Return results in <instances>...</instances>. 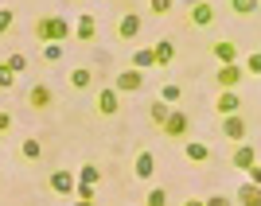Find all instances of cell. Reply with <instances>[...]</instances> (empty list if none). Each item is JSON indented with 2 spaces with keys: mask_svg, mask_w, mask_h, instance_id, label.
Segmentation results:
<instances>
[{
  "mask_svg": "<svg viewBox=\"0 0 261 206\" xmlns=\"http://www.w3.org/2000/svg\"><path fill=\"white\" fill-rule=\"evenodd\" d=\"M70 20H63V16H47V20L35 23V35H39V43H63V39H70Z\"/></svg>",
  "mask_w": 261,
  "mask_h": 206,
  "instance_id": "cell-1",
  "label": "cell"
},
{
  "mask_svg": "<svg viewBox=\"0 0 261 206\" xmlns=\"http://www.w3.org/2000/svg\"><path fill=\"white\" fill-rule=\"evenodd\" d=\"M164 136H168V140H184L187 132H191V117H187L184 109H172V117H168V125H164Z\"/></svg>",
  "mask_w": 261,
  "mask_h": 206,
  "instance_id": "cell-2",
  "label": "cell"
},
{
  "mask_svg": "<svg viewBox=\"0 0 261 206\" xmlns=\"http://www.w3.org/2000/svg\"><path fill=\"white\" fill-rule=\"evenodd\" d=\"M113 90H117V94H141L144 90V70H121L117 78H113Z\"/></svg>",
  "mask_w": 261,
  "mask_h": 206,
  "instance_id": "cell-3",
  "label": "cell"
},
{
  "mask_svg": "<svg viewBox=\"0 0 261 206\" xmlns=\"http://www.w3.org/2000/svg\"><path fill=\"white\" fill-rule=\"evenodd\" d=\"M141 27H144V16H141V12H125L121 23H117V39H121V43H133V39L141 35Z\"/></svg>",
  "mask_w": 261,
  "mask_h": 206,
  "instance_id": "cell-4",
  "label": "cell"
},
{
  "mask_svg": "<svg viewBox=\"0 0 261 206\" xmlns=\"http://www.w3.org/2000/svg\"><path fill=\"white\" fill-rule=\"evenodd\" d=\"M218 129H222V136H226L230 144H246V117L230 113V117H222V121H218Z\"/></svg>",
  "mask_w": 261,
  "mask_h": 206,
  "instance_id": "cell-5",
  "label": "cell"
},
{
  "mask_svg": "<svg viewBox=\"0 0 261 206\" xmlns=\"http://www.w3.org/2000/svg\"><path fill=\"white\" fill-rule=\"evenodd\" d=\"M47 187H51L55 195H74L78 175H74V171H66V167H59V171H51V175H47Z\"/></svg>",
  "mask_w": 261,
  "mask_h": 206,
  "instance_id": "cell-6",
  "label": "cell"
},
{
  "mask_svg": "<svg viewBox=\"0 0 261 206\" xmlns=\"http://www.w3.org/2000/svg\"><path fill=\"white\" fill-rule=\"evenodd\" d=\"M74 39L78 43H94V39H98V20H94L90 12H82L74 20Z\"/></svg>",
  "mask_w": 261,
  "mask_h": 206,
  "instance_id": "cell-7",
  "label": "cell"
},
{
  "mask_svg": "<svg viewBox=\"0 0 261 206\" xmlns=\"http://www.w3.org/2000/svg\"><path fill=\"white\" fill-rule=\"evenodd\" d=\"M242 78H246V66L230 63V66H218L215 82H218V86H222V90H234V86H242Z\"/></svg>",
  "mask_w": 261,
  "mask_h": 206,
  "instance_id": "cell-8",
  "label": "cell"
},
{
  "mask_svg": "<svg viewBox=\"0 0 261 206\" xmlns=\"http://www.w3.org/2000/svg\"><path fill=\"white\" fill-rule=\"evenodd\" d=\"M187 23H191V27H215V8H211V0L187 8Z\"/></svg>",
  "mask_w": 261,
  "mask_h": 206,
  "instance_id": "cell-9",
  "label": "cell"
},
{
  "mask_svg": "<svg viewBox=\"0 0 261 206\" xmlns=\"http://www.w3.org/2000/svg\"><path fill=\"white\" fill-rule=\"evenodd\" d=\"M253 163H257V148H253V144H238V148L230 152V167H238V171H250Z\"/></svg>",
  "mask_w": 261,
  "mask_h": 206,
  "instance_id": "cell-10",
  "label": "cell"
},
{
  "mask_svg": "<svg viewBox=\"0 0 261 206\" xmlns=\"http://www.w3.org/2000/svg\"><path fill=\"white\" fill-rule=\"evenodd\" d=\"M98 113H101V117H117V113H121V94L113 86H106L98 94Z\"/></svg>",
  "mask_w": 261,
  "mask_h": 206,
  "instance_id": "cell-11",
  "label": "cell"
},
{
  "mask_svg": "<svg viewBox=\"0 0 261 206\" xmlns=\"http://www.w3.org/2000/svg\"><path fill=\"white\" fill-rule=\"evenodd\" d=\"M215 109L222 113V117H230V113H242V98H238V90H218Z\"/></svg>",
  "mask_w": 261,
  "mask_h": 206,
  "instance_id": "cell-12",
  "label": "cell"
},
{
  "mask_svg": "<svg viewBox=\"0 0 261 206\" xmlns=\"http://www.w3.org/2000/svg\"><path fill=\"white\" fill-rule=\"evenodd\" d=\"M211 54H215L222 66H230V63H238V47L230 43V39H218V43H211Z\"/></svg>",
  "mask_w": 261,
  "mask_h": 206,
  "instance_id": "cell-13",
  "label": "cell"
},
{
  "mask_svg": "<svg viewBox=\"0 0 261 206\" xmlns=\"http://www.w3.org/2000/svg\"><path fill=\"white\" fill-rule=\"evenodd\" d=\"M51 101H55V94H51V86H43V82L28 90V105H32V109H47Z\"/></svg>",
  "mask_w": 261,
  "mask_h": 206,
  "instance_id": "cell-14",
  "label": "cell"
},
{
  "mask_svg": "<svg viewBox=\"0 0 261 206\" xmlns=\"http://www.w3.org/2000/svg\"><path fill=\"white\" fill-rule=\"evenodd\" d=\"M184 156L191 163H207L211 160V144H203V140H187L184 144Z\"/></svg>",
  "mask_w": 261,
  "mask_h": 206,
  "instance_id": "cell-15",
  "label": "cell"
},
{
  "mask_svg": "<svg viewBox=\"0 0 261 206\" xmlns=\"http://www.w3.org/2000/svg\"><path fill=\"white\" fill-rule=\"evenodd\" d=\"M152 54H156V66H172L175 63V43L172 39H160V43L152 47Z\"/></svg>",
  "mask_w": 261,
  "mask_h": 206,
  "instance_id": "cell-16",
  "label": "cell"
},
{
  "mask_svg": "<svg viewBox=\"0 0 261 206\" xmlns=\"http://www.w3.org/2000/svg\"><path fill=\"white\" fill-rule=\"evenodd\" d=\"M257 198H261V187L246 179V183L238 187V195H234V202H238V206H253V202H257Z\"/></svg>",
  "mask_w": 261,
  "mask_h": 206,
  "instance_id": "cell-17",
  "label": "cell"
},
{
  "mask_svg": "<svg viewBox=\"0 0 261 206\" xmlns=\"http://www.w3.org/2000/svg\"><path fill=\"white\" fill-rule=\"evenodd\" d=\"M70 86L74 90H90L94 86V70H90V66H74V70H70Z\"/></svg>",
  "mask_w": 261,
  "mask_h": 206,
  "instance_id": "cell-18",
  "label": "cell"
},
{
  "mask_svg": "<svg viewBox=\"0 0 261 206\" xmlns=\"http://www.w3.org/2000/svg\"><path fill=\"white\" fill-rule=\"evenodd\" d=\"M152 171H156V156L137 152V179H152Z\"/></svg>",
  "mask_w": 261,
  "mask_h": 206,
  "instance_id": "cell-19",
  "label": "cell"
},
{
  "mask_svg": "<svg viewBox=\"0 0 261 206\" xmlns=\"http://www.w3.org/2000/svg\"><path fill=\"white\" fill-rule=\"evenodd\" d=\"M148 66H156L152 47H137V51H133V70H148Z\"/></svg>",
  "mask_w": 261,
  "mask_h": 206,
  "instance_id": "cell-20",
  "label": "cell"
},
{
  "mask_svg": "<svg viewBox=\"0 0 261 206\" xmlns=\"http://www.w3.org/2000/svg\"><path fill=\"white\" fill-rule=\"evenodd\" d=\"M148 117H152L156 129H164V125H168V117H172V109L164 105V101H152V105H148Z\"/></svg>",
  "mask_w": 261,
  "mask_h": 206,
  "instance_id": "cell-21",
  "label": "cell"
},
{
  "mask_svg": "<svg viewBox=\"0 0 261 206\" xmlns=\"http://www.w3.org/2000/svg\"><path fill=\"white\" fill-rule=\"evenodd\" d=\"M20 156H23V160H28V163H35V160H39V156H43V144L35 140V136H28V140L20 144Z\"/></svg>",
  "mask_w": 261,
  "mask_h": 206,
  "instance_id": "cell-22",
  "label": "cell"
},
{
  "mask_svg": "<svg viewBox=\"0 0 261 206\" xmlns=\"http://www.w3.org/2000/svg\"><path fill=\"white\" fill-rule=\"evenodd\" d=\"M78 183H94V187H98L101 183V171L94 167V163H82V167H78Z\"/></svg>",
  "mask_w": 261,
  "mask_h": 206,
  "instance_id": "cell-23",
  "label": "cell"
},
{
  "mask_svg": "<svg viewBox=\"0 0 261 206\" xmlns=\"http://www.w3.org/2000/svg\"><path fill=\"white\" fill-rule=\"evenodd\" d=\"M257 4L261 0H230V12H234V16H253Z\"/></svg>",
  "mask_w": 261,
  "mask_h": 206,
  "instance_id": "cell-24",
  "label": "cell"
},
{
  "mask_svg": "<svg viewBox=\"0 0 261 206\" xmlns=\"http://www.w3.org/2000/svg\"><path fill=\"white\" fill-rule=\"evenodd\" d=\"M144 206H168V191H164V187H152V191L144 195Z\"/></svg>",
  "mask_w": 261,
  "mask_h": 206,
  "instance_id": "cell-25",
  "label": "cell"
},
{
  "mask_svg": "<svg viewBox=\"0 0 261 206\" xmlns=\"http://www.w3.org/2000/svg\"><path fill=\"white\" fill-rule=\"evenodd\" d=\"M179 98H184V90H179V86H164L160 90V101H164V105H179Z\"/></svg>",
  "mask_w": 261,
  "mask_h": 206,
  "instance_id": "cell-26",
  "label": "cell"
},
{
  "mask_svg": "<svg viewBox=\"0 0 261 206\" xmlns=\"http://www.w3.org/2000/svg\"><path fill=\"white\" fill-rule=\"evenodd\" d=\"M172 8H175V0H148V12H152V16H168Z\"/></svg>",
  "mask_w": 261,
  "mask_h": 206,
  "instance_id": "cell-27",
  "label": "cell"
},
{
  "mask_svg": "<svg viewBox=\"0 0 261 206\" xmlns=\"http://www.w3.org/2000/svg\"><path fill=\"white\" fill-rule=\"evenodd\" d=\"M16 78H20V74H12L8 63H0V90H12V86H16Z\"/></svg>",
  "mask_w": 261,
  "mask_h": 206,
  "instance_id": "cell-28",
  "label": "cell"
},
{
  "mask_svg": "<svg viewBox=\"0 0 261 206\" xmlns=\"http://www.w3.org/2000/svg\"><path fill=\"white\" fill-rule=\"evenodd\" d=\"M63 58V43H43V63H59Z\"/></svg>",
  "mask_w": 261,
  "mask_h": 206,
  "instance_id": "cell-29",
  "label": "cell"
},
{
  "mask_svg": "<svg viewBox=\"0 0 261 206\" xmlns=\"http://www.w3.org/2000/svg\"><path fill=\"white\" fill-rule=\"evenodd\" d=\"M242 66H246V74H257V78H261V51L246 54V63H242Z\"/></svg>",
  "mask_w": 261,
  "mask_h": 206,
  "instance_id": "cell-30",
  "label": "cell"
},
{
  "mask_svg": "<svg viewBox=\"0 0 261 206\" xmlns=\"http://www.w3.org/2000/svg\"><path fill=\"white\" fill-rule=\"evenodd\" d=\"M12 23H16V12H12V8H0V35H8Z\"/></svg>",
  "mask_w": 261,
  "mask_h": 206,
  "instance_id": "cell-31",
  "label": "cell"
},
{
  "mask_svg": "<svg viewBox=\"0 0 261 206\" xmlns=\"http://www.w3.org/2000/svg\"><path fill=\"white\" fill-rule=\"evenodd\" d=\"M94 195H98V187H94V183H78V187H74V198H86V202H94Z\"/></svg>",
  "mask_w": 261,
  "mask_h": 206,
  "instance_id": "cell-32",
  "label": "cell"
},
{
  "mask_svg": "<svg viewBox=\"0 0 261 206\" xmlns=\"http://www.w3.org/2000/svg\"><path fill=\"white\" fill-rule=\"evenodd\" d=\"M4 63L12 66V74H23V70H28V58H23V54H8Z\"/></svg>",
  "mask_w": 261,
  "mask_h": 206,
  "instance_id": "cell-33",
  "label": "cell"
},
{
  "mask_svg": "<svg viewBox=\"0 0 261 206\" xmlns=\"http://www.w3.org/2000/svg\"><path fill=\"white\" fill-rule=\"evenodd\" d=\"M207 206H230V198L226 195H211V198H203Z\"/></svg>",
  "mask_w": 261,
  "mask_h": 206,
  "instance_id": "cell-34",
  "label": "cell"
},
{
  "mask_svg": "<svg viewBox=\"0 0 261 206\" xmlns=\"http://www.w3.org/2000/svg\"><path fill=\"white\" fill-rule=\"evenodd\" d=\"M246 175H250V183H257V187H261V163H253V167H250Z\"/></svg>",
  "mask_w": 261,
  "mask_h": 206,
  "instance_id": "cell-35",
  "label": "cell"
},
{
  "mask_svg": "<svg viewBox=\"0 0 261 206\" xmlns=\"http://www.w3.org/2000/svg\"><path fill=\"white\" fill-rule=\"evenodd\" d=\"M8 129H12V113H0V136H4Z\"/></svg>",
  "mask_w": 261,
  "mask_h": 206,
  "instance_id": "cell-36",
  "label": "cell"
},
{
  "mask_svg": "<svg viewBox=\"0 0 261 206\" xmlns=\"http://www.w3.org/2000/svg\"><path fill=\"white\" fill-rule=\"evenodd\" d=\"M184 206H207V202H203V198H187Z\"/></svg>",
  "mask_w": 261,
  "mask_h": 206,
  "instance_id": "cell-37",
  "label": "cell"
},
{
  "mask_svg": "<svg viewBox=\"0 0 261 206\" xmlns=\"http://www.w3.org/2000/svg\"><path fill=\"white\" fill-rule=\"evenodd\" d=\"M74 206H94V202H86V198H74Z\"/></svg>",
  "mask_w": 261,
  "mask_h": 206,
  "instance_id": "cell-38",
  "label": "cell"
},
{
  "mask_svg": "<svg viewBox=\"0 0 261 206\" xmlns=\"http://www.w3.org/2000/svg\"><path fill=\"white\" fill-rule=\"evenodd\" d=\"M184 4H187V8H195V4H203V0H184Z\"/></svg>",
  "mask_w": 261,
  "mask_h": 206,
  "instance_id": "cell-39",
  "label": "cell"
},
{
  "mask_svg": "<svg viewBox=\"0 0 261 206\" xmlns=\"http://www.w3.org/2000/svg\"><path fill=\"white\" fill-rule=\"evenodd\" d=\"M253 206H261V198H257V202H253Z\"/></svg>",
  "mask_w": 261,
  "mask_h": 206,
  "instance_id": "cell-40",
  "label": "cell"
}]
</instances>
